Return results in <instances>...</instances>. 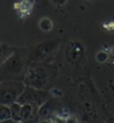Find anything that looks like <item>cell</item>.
<instances>
[{"mask_svg":"<svg viewBox=\"0 0 114 123\" xmlns=\"http://www.w3.org/2000/svg\"><path fill=\"white\" fill-rule=\"evenodd\" d=\"M55 75L54 66L45 62H32L29 64L23 78L26 86L37 89L48 90L51 87Z\"/></svg>","mask_w":114,"mask_h":123,"instance_id":"6da1fadb","label":"cell"},{"mask_svg":"<svg viewBox=\"0 0 114 123\" xmlns=\"http://www.w3.org/2000/svg\"><path fill=\"white\" fill-rule=\"evenodd\" d=\"M0 123H22V122H19V121H15V120H12V119H9V120H4V121H0Z\"/></svg>","mask_w":114,"mask_h":123,"instance_id":"4fadbf2b","label":"cell"},{"mask_svg":"<svg viewBox=\"0 0 114 123\" xmlns=\"http://www.w3.org/2000/svg\"><path fill=\"white\" fill-rule=\"evenodd\" d=\"M78 123H81V122H78Z\"/></svg>","mask_w":114,"mask_h":123,"instance_id":"9a60e30c","label":"cell"},{"mask_svg":"<svg viewBox=\"0 0 114 123\" xmlns=\"http://www.w3.org/2000/svg\"><path fill=\"white\" fill-rule=\"evenodd\" d=\"M58 45V41H47L37 45L30 52H28L29 61L30 62H43L57 49Z\"/></svg>","mask_w":114,"mask_h":123,"instance_id":"5b68a950","label":"cell"},{"mask_svg":"<svg viewBox=\"0 0 114 123\" xmlns=\"http://www.w3.org/2000/svg\"><path fill=\"white\" fill-rule=\"evenodd\" d=\"M54 103L51 100H49L43 104L38 109V116L39 120H46V119H52L54 115Z\"/></svg>","mask_w":114,"mask_h":123,"instance_id":"52a82bcc","label":"cell"},{"mask_svg":"<svg viewBox=\"0 0 114 123\" xmlns=\"http://www.w3.org/2000/svg\"><path fill=\"white\" fill-rule=\"evenodd\" d=\"M28 61V53L25 50L14 49L7 58L0 63V80L3 75L11 77L22 75L24 78L29 66V64H27Z\"/></svg>","mask_w":114,"mask_h":123,"instance_id":"7a4b0ae2","label":"cell"},{"mask_svg":"<svg viewBox=\"0 0 114 123\" xmlns=\"http://www.w3.org/2000/svg\"><path fill=\"white\" fill-rule=\"evenodd\" d=\"M37 123H54L51 119H46V120H39Z\"/></svg>","mask_w":114,"mask_h":123,"instance_id":"7c38bea8","label":"cell"},{"mask_svg":"<svg viewBox=\"0 0 114 123\" xmlns=\"http://www.w3.org/2000/svg\"><path fill=\"white\" fill-rule=\"evenodd\" d=\"M11 119V110L8 105H0V121Z\"/></svg>","mask_w":114,"mask_h":123,"instance_id":"30bf717a","label":"cell"},{"mask_svg":"<svg viewBox=\"0 0 114 123\" xmlns=\"http://www.w3.org/2000/svg\"><path fill=\"white\" fill-rule=\"evenodd\" d=\"M26 85L22 80H5L0 81V105H11L17 102Z\"/></svg>","mask_w":114,"mask_h":123,"instance_id":"3957f363","label":"cell"},{"mask_svg":"<svg viewBox=\"0 0 114 123\" xmlns=\"http://www.w3.org/2000/svg\"><path fill=\"white\" fill-rule=\"evenodd\" d=\"M11 110V119L15 121L22 122V105L15 102L9 105Z\"/></svg>","mask_w":114,"mask_h":123,"instance_id":"ba28073f","label":"cell"},{"mask_svg":"<svg viewBox=\"0 0 114 123\" xmlns=\"http://www.w3.org/2000/svg\"><path fill=\"white\" fill-rule=\"evenodd\" d=\"M0 81H1V80H0Z\"/></svg>","mask_w":114,"mask_h":123,"instance_id":"2e32d148","label":"cell"},{"mask_svg":"<svg viewBox=\"0 0 114 123\" xmlns=\"http://www.w3.org/2000/svg\"><path fill=\"white\" fill-rule=\"evenodd\" d=\"M13 50L14 48H10L9 46L0 44V63L6 58H7L13 52Z\"/></svg>","mask_w":114,"mask_h":123,"instance_id":"9c48e42d","label":"cell"},{"mask_svg":"<svg viewBox=\"0 0 114 123\" xmlns=\"http://www.w3.org/2000/svg\"><path fill=\"white\" fill-rule=\"evenodd\" d=\"M38 107L31 105H22V123H37L39 120Z\"/></svg>","mask_w":114,"mask_h":123,"instance_id":"8992f818","label":"cell"},{"mask_svg":"<svg viewBox=\"0 0 114 123\" xmlns=\"http://www.w3.org/2000/svg\"><path fill=\"white\" fill-rule=\"evenodd\" d=\"M65 123H78V121L77 120L75 116H67L66 117V120H65Z\"/></svg>","mask_w":114,"mask_h":123,"instance_id":"8fae6325","label":"cell"},{"mask_svg":"<svg viewBox=\"0 0 114 123\" xmlns=\"http://www.w3.org/2000/svg\"><path fill=\"white\" fill-rule=\"evenodd\" d=\"M50 98H51V94L48 90L37 89L35 87L26 86L24 90L19 96L17 103L22 105H31L39 108Z\"/></svg>","mask_w":114,"mask_h":123,"instance_id":"277c9868","label":"cell"},{"mask_svg":"<svg viewBox=\"0 0 114 123\" xmlns=\"http://www.w3.org/2000/svg\"><path fill=\"white\" fill-rule=\"evenodd\" d=\"M106 123H114V116H111L106 120Z\"/></svg>","mask_w":114,"mask_h":123,"instance_id":"5bb4252c","label":"cell"}]
</instances>
